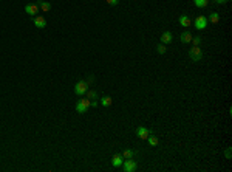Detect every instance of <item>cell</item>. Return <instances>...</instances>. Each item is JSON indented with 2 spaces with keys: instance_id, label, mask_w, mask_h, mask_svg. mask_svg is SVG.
Wrapping results in <instances>:
<instances>
[{
  "instance_id": "6da1fadb",
  "label": "cell",
  "mask_w": 232,
  "mask_h": 172,
  "mask_svg": "<svg viewBox=\"0 0 232 172\" xmlns=\"http://www.w3.org/2000/svg\"><path fill=\"white\" fill-rule=\"evenodd\" d=\"M90 104H91V101H90L88 98L79 99L77 104H76V112H77V113H85V112L88 110V107H90Z\"/></svg>"
},
{
  "instance_id": "7a4b0ae2",
  "label": "cell",
  "mask_w": 232,
  "mask_h": 172,
  "mask_svg": "<svg viewBox=\"0 0 232 172\" xmlns=\"http://www.w3.org/2000/svg\"><path fill=\"white\" fill-rule=\"evenodd\" d=\"M88 90V82L87 81H79L76 85H74V93L77 96H84Z\"/></svg>"
},
{
  "instance_id": "3957f363",
  "label": "cell",
  "mask_w": 232,
  "mask_h": 172,
  "mask_svg": "<svg viewBox=\"0 0 232 172\" xmlns=\"http://www.w3.org/2000/svg\"><path fill=\"white\" fill-rule=\"evenodd\" d=\"M189 58L192 59L194 62H200L203 59V51L200 47H194V48H190L189 50Z\"/></svg>"
},
{
  "instance_id": "277c9868",
  "label": "cell",
  "mask_w": 232,
  "mask_h": 172,
  "mask_svg": "<svg viewBox=\"0 0 232 172\" xmlns=\"http://www.w3.org/2000/svg\"><path fill=\"white\" fill-rule=\"evenodd\" d=\"M122 167H124L126 172H133L138 167V163H136L135 158H127V160H124V163H122Z\"/></svg>"
},
{
  "instance_id": "5b68a950",
  "label": "cell",
  "mask_w": 232,
  "mask_h": 172,
  "mask_svg": "<svg viewBox=\"0 0 232 172\" xmlns=\"http://www.w3.org/2000/svg\"><path fill=\"white\" fill-rule=\"evenodd\" d=\"M207 23H209V20H207V17H204V16H198L197 19H195V22H194V26L197 30H204L207 26Z\"/></svg>"
},
{
  "instance_id": "8992f818",
  "label": "cell",
  "mask_w": 232,
  "mask_h": 172,
  "mask_svg": "<svg viewBox=\"0 0 232 172\" xmlns=\"http://www.w3.org/2000/svg\"><path fill=\"white\" fill-rule=\"evenodd\" d=\"M149 135H150V130L145 129L144 126H139L138 129H136V137H139L141 140H147Z\"/></svg>"
},
{
  "instance_id": "52a82bcc",
  "label": "cell",
  "mask_w": 232,
  "mask_h": 172,
  "mask_svg": "<svg viewBox=\"0 0 232 172\" xmlns=\"http://www.w3.org/2000/svg\"><path fill=\"white\" fill-rule=\"evenodd\" d=\"M25 12H28L30 16L36 17L37 16V12H39V5H34V3H28L25 6Z\"/></svg>"
},
{
  "instance_id": "ba28073f",
  "label": "cell",
  "mask_w": 232,
  "mask_h": 172,
  "mask_svg": "<svg viewBox=\"0 0 232 172\" xmlns=\"http://www.w3.org/2000/svg\"><path fill=\"white\" fill-rule=\"evenodd\" d=\"M122 163H124V157H122L121 154L113 155V158H112V166H113V167H121Z\"/></svg>"
},
{
  "instance_id": "9c48e42d",
  "label": "cell",
  "mask_w": 232,
  "mask_h": 172,
  "mask_svg": "<svg viewBox=\"0 0 232 172\" xmlns=\"http://www.w3.org/2000/svg\"><path fill=\"white\" fill-rule=\"evenodd\" d=\"M34 25L37 26V28H45V26H47V20H45V17H42V16H36V17H34Z\"/></svg>"
},
{
  "instance_id": "30bf717a",
  "label": "cell",
  "mask_w": 232,
  "mask_h": 172,
  "mask_svg": "<svg viewBox=\"0 0 232 172\" xmlns=\"http://www.w3.org/2000/svg\"><path fill=\"white\" fill-rule=\"evenodd\" d=\"M172 37H173V36H172L170 31H164V33L161 34V44H164V45H166V44H170V42H172Z\"/></svg>"
},
{
  "instance_id": "8fae6325",
  "label": "cell",
  "mask_w": 232,
  "mask_h": 172,
  "mask_svg": "<svg viewBox=\"0 0 232 172\" xmlns=\"http://www.w3.org/2000/svg\"><path fill=\"white\" fill-rule=\"evenodd\" d=\"M178 22H180V25H181V26H184V28H187V26L192 25V20H190V17H189V16H180Z\"/></svg>"
},
{
  "instance_id": "7c38bea8",
  "label": "cell",
  "mask_w": 232,
  "mask_h": 172,
  "mask_svg": "<svg viewBox=\"0 0 232 172\" xmlns=\"http://www.w3.org/2000/svg\"><path fill=\"white\" fill-rule=\"evenodd\" d=\"M192 34H190L189 31H184V33H181V36H180V39H181V42L183 44H189L190 41H192Z\"/></svg>"
},
{
  "instance_id": "4fadbf2b",
  "label": "cell",
  "mask_w": 232,
  "mask_h": 172,
  "mask_svg": "<svg viewBox=\"0 0 232 172\" xmlns=\"http://www.w3.org/2000/svg\"><path fill=\"white\" fill-rule=\"evenodd\" d=\"M37 5L40 6V9H42L44 12H48V11L51 9V5H50L48 2H44V0H39V2H37Z\"/></svg>"
},
{
  "instance_id": "5bb4252c",
  "label": "cell",
  "mask_w": 232,
  "mask_h": 172,
  "mask_svg": "<svg viewBox=\"0 0 232 172\" xmlns=\"http://www.w3.org/2000/svg\"><path fill=\"white\" fill-rule=\"evenodd\" d=\"M121 155L124 157V160H127V158H133V157H135V150H132V149H126Z\"/></svg>"
},
{
  "instance_id": "9a60e30c",
  "label": "cell",
  "mask_w": 232,
  "mask_h": 172,
  "mask_svg": "<svg viewBox=\"0 0 232 172\" xmlns=\"http://www.w3.org/2000/svg\"><path fill=\"white\" fill-rule=\"evenodd\" d=\"M101 104L104 105V107H110V105H112V98H110V96L101 98Z\"/></svg>"
},
{
  "instance_id": "2e32d148",
  "label": "cell",
  "mask_w": 232,
  "mask_h": 172,
  "mask_svg": "<svg viewBox=\"0 0 232 172\" xmlns=\"http://www.w3.org/2000/svg\"><path fill=\"white\" fill-rule=\"evenodd\" d=\"M194 3L197 8H204V6H207L209 0H194Z\"/></svg>"
},
{
  "instance_id": "e0dca14e",
  "label": "cell",
  "mask_w": 232,
  "mask_h": 172,
  "mask_svg": "<svg viewBox=\"0 0 232 172\" xmlns=\"http://www.w3.org/2000/svg\"><path fill=\"white\" fill-rule=\"evenodd\" d=\"M207 20H211L212 23H218V20H220V14H218V12H211V16H209Z\"/></svg>"
},
{
  "instance_id": "ac0fdd59",
  "label": "cell",
  "mask_w": 232,
  "mask_h": 172,
  "mask_svg": "<svg viewBox=\"0 0 232 172\" xmlns=\"http://www.w3.org/2000/svg\"><path fill=\"white\" fill-rule=\"evenodd\" d=\"M87 98L88 99H98V93L94 90H87Z\"/></svg>"
},
{
  "instance_id": "d6986e66",
  "label": "cell",
  "mask_w": 232,
  "mask_h": 172,
  "mask_svg": "<svg viewBox=\"0 0 232 172\" xmlns=\"http://www.w3.org/2000/svg\"><path fill=\"white\" fill-rule=\"evenodd\" d=\"M147 140H149V144H150V146H158V143H159V140H158L156 137H149Z\"/></svg>"
},
{
  "instance_id": "ffe728a7",
  "label": "cell",
  "mask_w": 232,
  "mask_h": 172,
  "mask_svg": "<svg viewBox=\"0 0 232 172\" xmlns=\"http://www.w3.org/2000/svg\"><path fill=\"white\" fill-rule=\"evenodd\" d=\"M156 51L159 53V55H164V53L167 51V48H166V45H164V44H159V45L156 47Z\"/></svg>"
},
{
  "instance_id": "44dd1931",
  "label": "cell",
  "mask_w": 232,
  "mask_h": 172,
  "mask_svg": "<svg viewBox=\"0 0 232 172\" xmlns=\"http://www.w3.org/2000/svg\"><path fill=\"white\" fill-rule=\"evenodd\" d=\"M190 42H194V45L195 47H200V44H201V37L198 36V37H192V41Z\"/></svg>"
},
{
  "instance_id": "7402d4cb",
  "label": "cell",
  "mask_w": 232,
  "mask_h": 172,
  "mask_svg": "<svg viewBox=\"0 0 232 172\" xmlns=\"http://www.w3.org/2000/svg\"><path fill=\"white\" fill-rule=\"evenodd\" d=\"M118 2H119V0H107L108 5H118Z\"/></svg>"
},
{
  "instance_id": "603a6c76",
  "label": "cell",
  "mask_w": 232,
  "mask_h": 172,
  "mask_svg": "<svg viewBox=\"0 0 232 172\" xmlns=\"http://www.w3.org/2000/svg\"><path fill=\"white\" fill-rule=\"evenodd\" d=\"M224 155H226V158H230V155H232V152H230V147H229V149H226V154H224Z\"/></svg>"
},
{
  "instance_id": "cb8c5ba5",
  "label": "cell",
  "mask_w": 232,
  "mask_h": 172,
  "mask_svg": "<svg viewBox=\"0 0 232 172\" xmlns=\"http://www.w3.org/2000/svg\"><path fill=\"white\" fill-rule=\"evenodd\" d=\"M90 105H91V107H98V101H96V99H93Z\"/></svg>"
},
{
  "instance_id": "d4e9b609",
  "label": "cell",
  "mask_w": 232,
  "mask_h": 172,
  "mask_svg": "<svg viewBox=\"0 0 232 172\" xmlns=\"http://www.w3.org/2000/svg\"><path fill=\"white\" fill-rule=\"evenodd\" d=\"M226 2H227V0H215V3H218V5H223Z\"/></svg>"
}]
</instances>
